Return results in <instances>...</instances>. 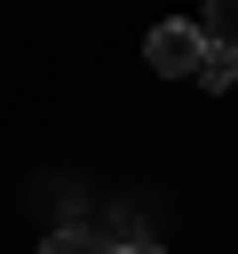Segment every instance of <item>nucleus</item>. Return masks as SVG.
Returning a JSON list of instances; mask_svg holds the SVG:
<instances>
[{"label":"nucleus","instance_id":"obj_5","mask_svg":"<svg viewBox=\"0 0 238 254\" xmlns=\"http://www.w3.org/2000/svg\"><path fill=\"white\" fill-rule=\"evenodd\" d=\"M111 254H167V246H151V238H135V246H111Z\"/></svg>","mask_w":238,"mask_h":254},{"label":"nucleus","instance_id":"obj_3","mask_svg":"<svg viewBox=\"0 0 238 254\" xmlns=\"http://www.w3.org/2000/svg\"><path fill=\"white\" fill-rule=\"evenodd\" d=\"M198 32H206L214 48H238V0H206V8H198Z\"/></svg>","mask_w":238,"mask_h":254},{"label":"nucleus","instance_id":"obj_4","mask_svg":"<svg viewBox=\"0 0 238 254\" xmlns=\"http://www.w3.org/2000/svg\"><path fill=\"white\" fill-rule=\"evenodd\" d=\"M238 79V48H214L206 40V64H198V87H230Z\"/></svg>","mask_w":238,"mask_h":254},{"label":"nucleus","instance_id":"obj_1","mask_svg":"<svg viewBox=\"0 0 238 254\" xmlns=\"http://www.w3.org/2000/svg\"><path fill=\"white\" fill-rule=\"evenodd\" d=\"M143 56H151V71H167V79H182V71L198 79V64H206V32L175 16V24H159V32L143 40Z\"/></svg>","mask_w":238,"mask_h":254},{"label":"nucleus","instance_id":"obj_2","mask_svg":"<svg viewBox=\"0 0 238 254\" xmlns=\"http://www.w3.org/2000/svg\"><path fill=\"white\" fill-rule=\"evenodd\" d=\"M40 254H111V238L103 230H87V222H63V230H48V246Z\"/></svg>","mask_w":238,"mask_h":254}]
</instances>
